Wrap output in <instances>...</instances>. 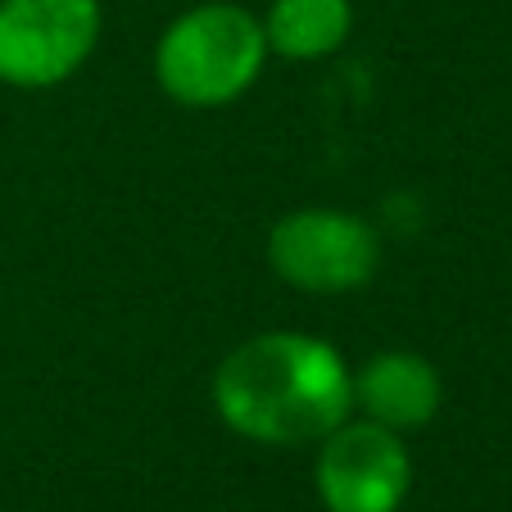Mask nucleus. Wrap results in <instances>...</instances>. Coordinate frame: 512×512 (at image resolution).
I'll return each instance as SVG.
<instances>
[{
	"label": "nucleus",
	"mask_w": 512,
	"mask_h": 512,
	"mask_svg": "<svg viewBox=\"0 0 512 512\" xmlns=\"http://www.w3.org/2000/svg\"><path fill=\"white\" fill-rule=\"evenodd\" d=\"M268 263L304 295H349L377 277L381 241L349 209H295L272 223Z\"/></svg>",
	"instance_id": "3"
},
{
	"label": "nucleus",
	"mask_w": 512,
	"mask_h": 512,
	"mask_svg": "<svg viewBox=\"0 0 512 512\" xmlns=\"http://www.w3.org/2000/svg\"><path fill=\"white\" fill-rule=\"evenodd\" d=\"M268 64L263 19L232 0H204L177 14L155 46V78L186 109H223L259 82Z\"/></svg>",
	"instance_id": "2"
},
{
	"label": "nucleus",
	"mask_w": 512,
	"mask_h": 512,
	"mask_svg": "<svg viewBox=\"0 0 512 512\" xmlns=\"http://www.w3.org/2000/svg\"><path fill=\"white\" fill-rule=\"evenodd\" d=\"M354 32V5L349 0H272L263 14L268 55L281 59H327Z\"/></svg>",
	"instance_id": "7"
},
{
	"label": "nucleus",
	"mask_w": 512,
	"mask_h": 512,
	"mask_svg": "<svg viewBox=\"0 0 512 512\" xmlns=\"http://www.w3.org/2000/svg\"><path fill=\"white\" fill-rule=\"evenodd\" d=\"M100 28V0H0V82L59 87L91 59Z\"/></svg>",
	"instance_id": "4"
},
{
	"label": "nucleus",
	"mask_w": 512,
	"mask_h": 512,
	"mask_svg": "<svg viewBox=\"0 0 512 512\" xmlns=\"http://www.w3.org/2000/svg\"><path fill=\"white\" fill-rule=\"evenodd\" d=\"M213 408L223 426L254 445H318L354 417V368L331 340L263 331L218 363Z\"/></svg>",
	"instance_id": "1"
},
{
	"label": "nucleus",
	"mask_w": 512,
	"mask_h": 512,
	"mask_svg": "<svg viewBox=\"0 0 512 512\" xmlns=\"http://www.w3.org/2000/svg\"><path fill=\"white\" fill-rule=\"evenodd\" d=\"M313 485L327 512H399L413 490V458L399 431L349 417L318 440Z\"/></svg>",
	"instance_id": "5"
},
{
	"label": "nucleus",
	"mask_w": 512,
	"mask_h": 512,
	"mask_svg": "<svg viewBox=\"0 0 512 512\" xmlns=\"http://www.w3.org/2000/svg\"><path fill=\"white\" fill-rule=\"evenodd\" d=\"M440 372L431 358L413 354V349H386L372 354L363 368L354 372V408L368 422L386 426V431H417V426L435 422L440 413Z\"/></svg>",
	"instance_id": "6"
}]
</instances>
